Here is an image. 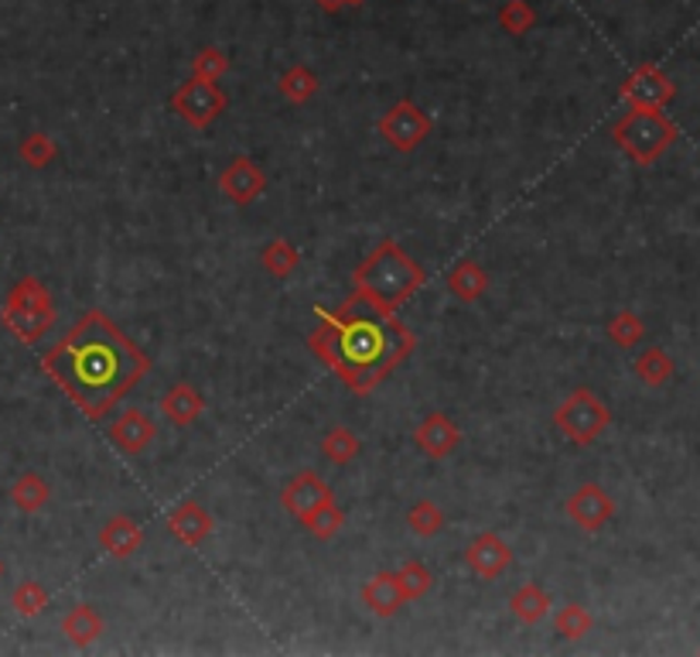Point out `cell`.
<instances>
[{
	"label": "cell",
	"mask_w": 700,
	"mask_h": 657,
	"mask_svg": "<svg viewBox=\"0 0 700 657\" xmlns=\"http://www.w3.org/2000/svg\"><path fill=\"white\" fill-rule=\"evenodd\" d=\"M41 367L75 408L99 421L144 381L150 360L120 333L110 315L93 309L45 353Z\"/></svg>",
	"instance_id": "6da1fadb"
},
{
	"label": "cell",
	"mask_w": 700,
	"mask_h": 657,
	"mask_svg": "<svg viewBox=\"0 0 700 657\" xmlns=\"http://www.w3.org/2000/svg\"><path fill=\"white\" fill-rule=\"evenodd\" d=\"M307 346L331 373L342 377L352 394L366 397L410 357L418 339L397 312L376 309L362 295H352L335 312L322 315Z\"/></svg>",
	"instance_id": "7a4b0ae2"
},
{
	"label": "cell",
	"mask_w": 700,
	"mask_h": 657,
	"mask_svg": "<svg viewBox=\"0 0 700 657\" xmlns=\"http://www.w3.org/2000/svg\"><path fill=\"white\" fill-rule=\"evenodd\" d=\"M355 295L373 301L376 309L397 312V306L424 285V267L413 261L397 240H383L376 250H370L366 261H362L352 274Z\"/></svg>",
	"instance_id": "3957f363"
},
{
	"label": "cell",
	"mask_w": 700,
	"mask_h": 657,
	"mask_svg": "<svg viewBox=\"0 0 700 657\" xmlns=\"http://www.w3.org/2000/svg\"><path fill=\"white\" fill-rule=\"evenodd\" d=\"M677 134H680L677 123L663 110H639V107H629V114H621L612 128L615 144L626 151L636 165H645V168L666 155Z\"/></svg>",
	"instance_id": "277c9868"
},
{
	"label": "cell",
	"mask_w": 700,
	"mask_h": 657,
	"mask_svg": "<svg viewBox=\"0 0 700 657\" xmlns=\"http://www.w3.org/2000/svg\"><path fill=\"white\" fill-rule=\"evenodd\" d=\"M0 319L21 343H38L56 325V306H51L48 288L28 274L8 291L4 306H0Z\"/></svg>",
	"instance_id": "5b68a950"
},
{
	"label": "cell",
	"mask_w": 700,
	"mask_h": 657,
	"mask_svg": "<svg viewBox=\"0 0 700 657\" xmlns=\"http://www.w3.org/2000/svg\"><path fill=\"white\" fill-rule=\"evenodd\" d=\"M554 425H557L560 435H567V442L591 445L612 425V411H608V404L599 394H594V391L578 387L554 411Z\"/></svg>",
	"instance_id": "8992f818"
},
{
	"label": "cell",
	"mask_w": 700,
	"mask_h": 657,
	"mask_svg": "<svg viewBox=\"0 0 700 657\" xmlns=\"http://www.w3.org/2000/svg\"><path fill=\"white\" fill-rule=\"evenodd\" d=\"M226 107H229V96L219 89V83L198 80V75H192V80H185L171 93V110L185 123H192L195 131L209 128L219 114H226Z\"/></svg>",
	"instance_id": "52a82bcc"
},
{
	"label": "cell",
	"mask_w": 700,
	"mask_h": 657,
	"mask_svg": "<svg viewBox=\"0 0 700 657\" xmlns=\"http://www.w3.org/2000/svg\"><path fill=\"white\" fill-rule=\"evenodd\" d=\"M379 134H383V141L390 144L394 151H403V155H410V151H418L427 141L431 117L418 104H413V99H397V104L383 114Z\"/></svg>",
	"instance_id": "ba28073f"
},
{
	"label": "cell",
	"mask_w": 700,
	"mask_h": 657,
	"mask_svg": "<svg viewBox=\"0 0 700 657\" xmlns=\"http://www.w3.org/2000/svg\"><path fill=\"white\" fill-rule=\"evenodd\" d=\"M673 96H677V86H673L669 75L653 62L632 69L629 80L621 83V99L639 110H663Z\"/></svg>",
	"instance_id": "9c48e42d"
},
{
	"label": "cell",
	"mask_w": 700,
	"mask_h": 657,
	"mask_svg": "<svg viewBox=\"0 0 700 657\" xmlns=\"http://www.w3.org/2000/svg\"><path fill=\"white\" fill-rule=\"evenodd\" d=\"M219 189H222V195L229 202H237V206H250V202H256L267 192V175L261 171V165H256L253 158L240 155V158H232L222 168Z\"/></svg>",
	"instance_id": "30bf717a"
},
{
	"label": "cell",
	"mask_w": 700,
	"mask_h": 657,
	"mask_svg": "<svg viewBox=\"0 0 700 657\" xmlns=\"http://www.w3.org/2000/svg\"><path fill=\"white\" fill-rule=\"evenodd\" d=\"M567 517L575 521L581 530H602L615 517V500L608 497L605 487L599 483H584L570 493L567 500Z\"/></svg>",
	"instance_id": "8fae6325"
},
{
	"label": "cell",
	"mask_w": 700,
	"mask_h": 657,
	"mask_svg": "<svg viewBox=\"0 0 700 657\" xmlns=\"http://www.w3.org/2000/svg\"><path fill=\"white\" fill-rule=\"evenodd\" d=\"M464 562H469V569L485 578V583H492V578H499L509 565H512V551L509 545L499 538V535H492V530H482L479 538L469 541V548H464Z\"/></svg>",
	"instance_id": "7c38bea8"
},
{
	"label": "cell",
	"mask_w": 700,
	"mask_h": 657,
	"mask_svg": "<svg viewBox=\"0 0 700 657\" xmlns=\"http://www.w3.org/2000/svg\"><path fill=\"white\" fill-rule=\"evenodd\" d=\"M335 493H331V487L325 483V479L318 476V473H311V469H304V473H298L288 487H283V493H280V503H283V511H288L291 517H298V521H304L311 511H318L325 500H331Z\"/></svg>",
	"instance_id": "4fadbf2b"
},
{
	"label": "cell",
	"mask_w": 700,
	"mask_h": 657,
	"mask_svg": "<svg viewBox=\"0 0 700 657\" xmlns=\"http://www.w3.org/2000/svg\"><path fill=\"white\" fill-rule=\"evenodd\" d=\"M154 435H158V425H154L150 415L141 408L123 411L110 425V442L123 452V456H141V452L154 442Z\"/></svg>",
	"instance_id": "5bb4252c"
},
{
	"label": "cell",
	"mask_w": 700,
	"mask_h": 657,
	"mask_svg": "<svg viewBox=\"0 0 700 657\" xmlns=\"http://www.w3.org/2000/svg\"><path fill=\"white\" fill-rule=\"evenodd\" d=\"M413 442H418V449L424 452L427 459H448L451 452L461 445V432L451 425L448 415L431 411V415L418 425V432H413Z\"/></svg>",
	"instance_id": "9a60e30c"
},
{
	"label": "cell",
	"mask_w": 700,
	"mask_h": 657,
	"mask_svg": "<svg viewBox=\"0 0 700 657\" xmlns=\"http://www.w3.org/2000/svg\"><path fill=\"white\" fill-rule=\"evenodd\" d=\"M168 530L181 545L198 548L205 538L213 535V514L205 511L198 500H181L178 507L168 514Z\"/></svg>",
	"instance_id": "2e32d148"
},
{
	"label": "cell",
	"mask_w": 700,
	"mask_h": 657,
	"mask_svg": "<svg viewBox=\"0 0 700 657\" xmlns=\"http://www.w3.org/2000/svg\"><path fill=\"white\" fill-rule=\"evenodd\" d=\"M362 602H366V610L379 620H390L403 610V593L397 586V575L394 572H376L366 586H362Z\"/></svg>",
	"instance_id": "e0dca14e"
},
{
	"label": "cell",
	"mask_w": 700,
	"mask_h": 657,
	"mask_svg": "<svg viewBox=\"0 0 700 657\" xmlns=\"http://www.w3.org/2000/svg\"><path fill=\"white\" fill-rule=\"evenodd\" d=\"M99 545H102V551H110L113 559H131V554L141 551V545H144V527L134 517L117 514L102 524Z\"/></svg>",
	"instance_id": "ac0fdd59"
},
{
	"label": "cell",
	"mask_w": 700,
	"mask_h": 657,
	"mask_svg": "<svg viewBox=\"0 0 700 657\" xmlns=\"http://www.w3.org/2000/svg\"><path fill=\"white\" fill-rule=\"evenodd\" d=\"M202 411H205V397L192 384H171L168 394L161 397V415L178 428L195 425Z\"/></svg>",
	"instance_id": "d6986e66"
},
{
	"label": "cell",
	"mask_w": 700,
	"mask_h": 657,
	"mask_svg": "<svg viewBox=\"0 0 700 657\" xmlns=\"http://www.w3.org/2000/svg\"><path fill=\"white\" fill-rule=\"evenodd\" d=\"M448 288H451V295L461 298V301H479V298L488 291V274H485L482 264H475V261L464 258V261H458V264L451 267Z\"/></svg>",
	"instance_id": "ffe728a7"
},
{
	"label": "cell",
	"mask_w": 700,
	"mask_h": 657,
	"mask_svg": "<svg viewBox=\"0 0 700 657\" xmlns=\"http://www.w3.org/2000/svg\"><path fill=\"white\" fill-rule=\"evenodd\" d=\"M62 634H65L75 647H89V644L102 634V617L93 610L89 602L75 606V610H69L65 620H62Z\"/></svg>",
	"instance_id": "44dd1931"
},
{
	"label": "cell",
	"mask_w": 700,
	"mask_h": 657,
	"mask_svg": "<svg viewBox=\"0 0 700 657\" xmlns=\"http://www.w3.org/2000/svg\"><path fill=\"white\" fill-rule=\"evenodd\" d=\"M632 370H636V377L645 387H663V384L673 381V370H677V367H673L669 353L663 346H650V349H642L636 357Z\"/></svg>",
	"instance_id": "7402d4cb"
},
{
	"label": "cell",
	"mask_w": 700,
	"mask_h": 657,
	"mask_svg": "<svg viewBox=\"0 0 700 657\" xmlns=\"http://www.w3.org/2000/svg\"><path fill=\"white\" fill-rule=\"evenodd\" d=\"M509 610L520 617L523 623H540L543 617L551 613V596L543 593L536 583H527V586H520L509 596Z\"/></svg>",
	"instance_id": "603a6c76"
},
{
	"label": "cell",
	"mask_w": 700,
	"mask_h": 657,
	"mask_svg": "<svg viewBox=\"0 0 700 657\" xmlns=\"http://www.w3.org/2000/svg\"><path fill=\"white\" fill-rule=\"evenodd\" d=\"M48 497H51V490H48V483H45L38 473L17 476V483L11 487V500H14V507L21 514H38L45 503H48Z\"/></svg>",
	"instance_id": "cb8c5ba5"
},
{
	"label": "cell",
	"mask_w": 700,
	"mask_h": 657,
	"mask_svg": "<svg viewBox=\"0 0 700 657\" xmlns=\"http://www.w3.org/2000/svg\"><path fill=\"white\" fill-rule=\"evenodd\" d=\"M318 86H322V80H318V75L311 72L307 65H301V62H298V65H291V69L283 72L280 80H277L280 96H283V99H291V104H307V99L318 93Z\"/></svg>",
	"instance_id": "d4e9b609"
},
{
	"label": "cell",
	"mask_w": 700,
	"mask_h": 657,
	"mask_svg": "<svg viewBox=\"0 0 700 657\" xmlns=\"http://www.w3.org/2000/svg\"><path fill=\"white\" fill-rule=\"evenodd\" d=\"M311 535H315L318 541H328V538H335L342 530V524H346V511L339 507V503H335V497L331 500H325L318 511H311L304 521H301Z\"/></svg>",
	"instance_id": "484cf974"
},
{
	"label": "cell",
	"mask_w": 700,
	"mask_h": 657,
	"mask_svg": "<svg viewBox=\"0 0 700 657\" xmlns=\"http://www.w3.org/2000/svg\"><path fill=\"white\" fill-rule=\"evenodd\" d=\"M261 264H264L267 274H274V277H288V274L301 264V254H298V247H294L291 240L277 237V240H270V243L264 247Z\"/></svg>",
	"instance_id": "4316f807"
},
{
	"label": "cell",
	"mask_w": 700,
	"mask_h": 657,
	"mask_svg": "<svg viewBox=\"0 0 700 657\" xmlns=\"http://www.w3.org/2000/svg\"><path fill=\"white\" fill-rule=\"evenodd\" d=\"M608 339L618 346V349H632L636 343H642V336H645V325H642V319L632 312V309H621L618 315H612V322H608Z\"/></svg>",
	"instance_id": "83f0119b"
},
{
	"label": "cell",
	"mask_w": 700,
	"mask_h": 657,
	"mask_svg": "<svg viewBox=\"0 0 700 657\" xmlns=\"http://www.w3.org/2000/svg\"><path fill=\"white\" fill-rule=\"evenodd\" d=\"M407 524L413 535H421V538H434L445 530V514H440V507L434 500H418L413 507L407 511Z\"/></svg>",
	"instance_id": "f1b7e54d"
},
{
	"label": "cell",
	"mask_w": 700,
	"mask_h": 657,
	"mask_svg": "<svg viewBox=\"0 0 700 657\" xmlns=\"http://www.w3.org/2000/svg\"><path fill=\"white\" fill-rule=\"evenodd\" d=\"M322 452L325 456L335 463V466H346V463H352L359 452H362V442H359V435L355 432H349V428H331V432L325 435V442H322Z\"/></svg>",
	"instance_id": "f546056e"
},
{
	"label": "cell",
	"mask_w": 700,
	"mask_h": 657,
	"mask_svg": "<svg viewBox=\"0 0 700 657\" xmlns=\"http://www.w3.org/2000/svg\"><path fill=\"white\" fill-rule=\"evenodd\" d=\"M554 626H557V634H560V637H567V641H581V637L588 634V630L594 626V620H591V613L584 610L581 602H567V606H560V610H557Z\"/></svg>",
	"instance_id": "4dcf8cb0"
},
{
	"label": "cell",
	"mask_w": 700,
	"mask_h": 657,
	"mask_svg": "<svg viewBox=\"0 0 700 657\" xmlns=\"http://www.w3.org/2000/svg\"><path fill=\"white\" fill-rule=\"evenodd\" d=\"M394 575H397V586H400L403 599H421L434 586V575L424 562H403L400 572H394Z\"/></svg>",
	"instance_id": "1f68e13d"
},
{
	"label": "cell",
	"mask_w": 700,
	"mask_h": 657,
	"mask_svg": "<svg viewBox=\"0 0 700 657\" xmlns=\"http://www.w3.org/2000/svg\"><path fill=\"white\" fill-rule=\"evenodd\" d=\"M536 24V11L527 4V0H506V4L499 8V28L506 35H527L530 28Z\"/></svg>",
	"instance_id": "d6a6232c"
},
{
	"label": "cell",
	"mask_w": 700,
	"mask_h": 657,
	"mask_svg": "<svg viewBox=\"0 0 700 657\" xmlns=\"http://www.w3.org/2000/svg\"><path fill=\"white\" fill-rule=\"evenodd\" d=\"M11 602H14L17 617L32 620V617H38V613L45 610V606H48V593H45L41 583H35V578H24V583L14 589Z\"/></svg>",
	"instance_id": "836d02e7"
},
{
	"label": "cell",
	"mask_w": 700,
	"mask_h": 657,
	"mask_svg": "<svg viewBox=\"0 0 700 657\" xmlns=\"http://www.w3.org/2000/svg\"><path fill=\"white\" fill-rule=\"evenodd\" d=\"M226 72H229V59H226L222 48H216V45H205L202 52L192 59V75H198V80L219 83Z\"/></svg>",
	"instance_id": "e575fe53"
},
{
	"label": "cell",
	"mask_w": 700,
	"mask_h": 657,
	"mask_svg": "<svg viewBox=\"0 0 700 657\" xmlns=\"http://www.w3.org/2000/svg\"><path fill=\"white\" fill-rule=\"evenodd\" d=\"M17 155H21V162L28 165V168H45L51 158L59 155V147H56V141H51L48 134H28V138L21 141Z\"/></svg>",
	"instance_id": "d590c367"
},
{
	"label": "cell",
	"mask_w": 700,
	"mask_h": 657,
	"mask_svg": "<svg viewBox=\"0 0 700 657\" xmlns=\"http://www.w3.org/2000/svg\"><path fill=\"white\" fill-rule=\"evenodd\" d=\"M315 4L325 11V14H339L346 8V0H315Z\"/></svg>",
	"instance_id": "8d00e7d4"
},
{
	"label": "cell",
	"mask_w": 700,
	"mask_h": 657,
	"mask_svg": "<svg viewBox=\"0 0 700 657\" xmlns=\"http://www.w3.org/2000/svg\"><path fill=\"white\" fill-rule=\"evenodd\" d=\"M349 8H359V4H366V0H346Z\"/></svg>",
	"instance_id": "74e56055"
}]
</instances>
